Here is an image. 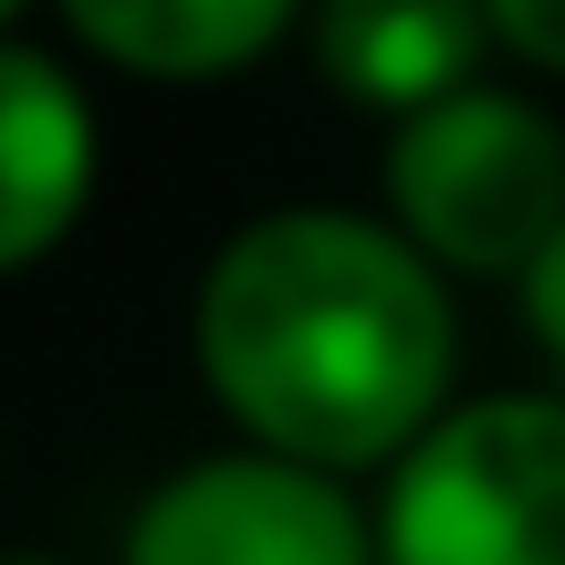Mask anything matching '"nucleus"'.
Returning <instances> with one entry per match:
<instances>
[{"mask_svg": "<svg viewBox=\"0 0 565 565\" xmlns=\"http://www.w3.org/2000/svg\"><path fill=\"white\" fill-rule=\"evenodd\" d=\"M116 565H377V524L345 482L303 461L210 450L126 513Z\"/></svg>", "mask_w": 565, "mask_h": 565, "instance_id": "4", "label": "nucleus"}, {"mask_svg": "<svg viewBox=\"0 0 565 565\" xmlns=\"http://www.w3.org/2000/svg\"><path fill=\"white\" fill-rule=\"evenodd\" d=\"M11 21H21V11H11V0H0V32H11Z\"/></svg>", "mask_w": 565, "mask_h": 565, "instance_id": "11", "label": "nucleus"}, {"mask_svg": "<svg viewBox=\"0 0 565 565\" xmlns=\"http://www.w3.org/2000/svg\"><path fill=\"white\" fill-rule=\"evenodd\" d=\"M513 294H524V324H534V345H545V356L565 366V231L545 252H534V273L513 282Z\"/></svg>", "mask_w": 565, "mask_h": 565, "instance_id": "9", "label": "nucleus"}, {"mask_svg": "<svg viewBox=\"0 0 565 565\" xmlns=\"http://www.w3.org/2000/svg\"><path fill=\"white\" fill-rule=\"evenodd\" d=\"M387 231L440 282H524L565 231V126L492 74L387 126Z\"/></svg>", "mask_w": 565, "mask_h": 565, "instance_id": "2", "label": "nucleus"}, {"mask_svg": "<svg viewBox=\"0 0 565 565\" xmlns=\"http://www.w3.org/2000/svg\"><path fill=\"white\" fill-rule=\"evenodd\" d=\"M315 63L345 105H377L387 126L429 116L440 95L482 84L492 21L471 0H335L315 21Z\"/></svg>", "mask_w": 565, "mask_h": 565, "instance_id": "6", "label": "nucleus"}, {"mask_svg": "<svg viewBox=\"0 0 565 565\" xmlns=\"http://www.w3.org/2000/svg\"><path fill=\"white\" fill-rule=\"evenodd\" d=\"M63 42L137 84H231L294 42L282 0H74Z\"/></svg>", "mask_w": 565, "mask_h": 565, "instance_id": "7", "label": "nucleus"}, {"mask_svg": "<svg viewBox=\"0 0 565 565\" xmlns=\"http://www.w3.org/2000/svg\"><path fill=\"white\" fill-rule=\"evenodd\" d=\"M95 179H105L95 84L74 74L63 42L11 21L0 32V282L74 242L95 210Z\"/></svg>", "mask_w": 565, "mask_h": 565, "instance_id": "5", "label": "nucleus"}, {"mask_svg": "<svg viewBox=\"0 0 565 565\" xmlns=\"http://www.w3.org/2000/svg\"><path fill=\"white\" fill-rule=\"evenodd\" d=\"M11 565H63V555H11Z\"/></svg>", "mask_w": 565, "mask_h": 565, "instance_id": "10", "label": "nucleus"}, {"mask_svg": "<svg viewBox=\"0 0 565 565\" xmlns=\"http://www.w3.org/2000/svg\"><path fill=\"white\" fill-rule=\"evenodd\" d=\"M377 565H565V398H450L366 503Z\"/></svg>", "mask_w": 565, "mask_h": 565, "instance_id": "3", "label": "nucleus"}, {"mask_svg": "<svg viewBox=\"0 0 565 565\" xmlns=\"http://www.w3.org/2000/svg\"><path fill=\"white\" fill-rule=\"evenodd\" d=\"M482 21H492V53L503 63L565 84V0H482Z\"/></svg>", "mask_w": 565, "mask_h": 565, "instance_id": "8", "label": "nucleus"}, {"mask_svg": "<svg viewBox=\"0 0 565 565\" xmlns=\"http://www.w3.org/2000/svg\"><path fill=\"white\" fill-rule=\"evenodd\" d=\"M189 356L242 450L303 461L324 482L398 471L450 408L461 324L450 282L366 210H263L210 252L189 294Z\"/></svg>", "mask_w": 565, "mask_h": 565, "instance_id": "1", "label": "nucleus"}]
</instances>
